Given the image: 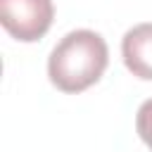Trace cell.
<instances>
[{
    "instance_id": "2",
    "label": "cell",
    "mask_w": 152,
    "mask_h": 152,
    "mask_svg": "<svg viewBox=\"0 0 152 152\" xmlns=\"http://www.w3.org/2000/svg\"><path fill=\"white\" fill-rule=\"evenodd\" d=\"M52 19V0H0V24L12 38L21 43L40 40L50 31Z\"/></svg>"
},
{
    "instance_id": "3",
    "label": "cell",
    "mask_w": 152,
    "mask_h": 152,
    "mask_svg": "<svg viewBox=\"0 0 152 152\" xmlns=\"http://www.w3.org/2000/svg\"><path fill=\"white\" fill-rule=\"evenodd\" d=\"M121 57L135 78L152 81V21L135 24L124 33Z\"/></svg>"
},
{
    "instance_id": "1",
    "label": "cell",
    "mask_w": 152,
    "mask_h": 152,
    "mask_svg": "<svg viewBox=\"0 0 152 152\" xmlns=\"http://www.w3.org/2000/svg\"><path fill=\"white\" fill-rule=\"evenodd\" d=\"M109 64V48L97 31H69L48 57V78L62 93H81L95 86Z\"/></svg>"
},
{
    "instance_id": "4",
    "label": "cell",
    "mask_w": 152,
    "mask_h": 152,
    "mask_svg": "<svg viewBox=\"0 0 152 152\" xmlns=\"http://www.w3.org/2000/svg\"><path fill=\"white\" fill-rule=\"evenodd\" d=\"M135 131H138L140 140L152 150V97L145 100V102L138 107V114H135Z\"/></svg>"
}]
</instances>
